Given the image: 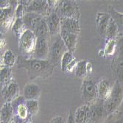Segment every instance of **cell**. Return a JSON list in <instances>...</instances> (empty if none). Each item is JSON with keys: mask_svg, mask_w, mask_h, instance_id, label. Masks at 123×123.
<instances>
[{"mask_svg": "<svg viewBox=\"0 0 123 123\" xmlns=\"http://www.w3.org/2000/svg\"><path fill=\"white\" fill-rule=\"evenodd\" d=\"M1 14H0V18H1V27L5 29H8L10 27H12L14 21L16 20L15 12H13V7H9L5 8H1Z\"/></svg>", "mask_w": 123, "mask_h": 123, "instance_id": "15", "label": "cell"}, {"mask_svg": "<svg viewBox=\"0 0 123 123\" xmlns=\"http://www.w3.org/2000/svg\"><path fill=\"white\" fill-rule=\"evenodd\" d=\"M43 18V16L35 13H26V14L22 18V21L24 22L25 29L30 30L33 32Z\"/></svg>", "mask_w": 123, "mask_h": 123, "instance_id": "14", "label": "cell"}, {"mask_svg": "<svg viewBox=\"0 0 123 123\" xmlns=\"http://www.w3.org/2000/svg\"><path fill=\"white\" fill-rule=\"evenodd\" d=\"M30 123H33V122H30Z\"/></svg>", "mask_w": 123, "mask_h": 123, "instance_id": "41", "label": "cell"}, {"mask_svg": "<svg viewBox=\"0 0 123 123\" xmlns=\"http://www.w3.org/2000/svg\"><path fill=\"white\" fill-rule=\"evenodd\" d=\"M45 20L49 30L50 36H55L59 34L61 23V18L59 15L55 11H52L45 17Z\"/></svg>", "mask_w": 123, "mask_h": 123, "instance_id": "13", "label": "cell"}, {"mask_svg": "<svg viewBox=\"0 0 123 123\" xmlns=\"http://www.w3.org/2000/svg\"><path fill=\"white\" fill-rule=\"evenodd\" d=\"M41 95L40 87L34 83H28L23 89V97L26 100L37 99Z\"/></svg>", "mask_w": 123, "mask_h": 123, "instance_id": "19", "label": "cell"}, {"mask_svg": "<svg viewBox=\"0 0 123 123\" xmlns=\"http://www.w3.org/2000/svg\"><path fill=\"white\" fill-rule=\"evenodd\" d=\"M93 67L92 63L87 60H80L78 61L77 66L75 68V75L77 77L84 79L86 75L92 72Z\"/></svg>", "mask_w": 123, "mask_h": 123, "instance_id": "21", "label": "cell"}, {"mask_svg": "<svg viewBox=\"0 0 123 123\" xmlns=\"http://www.w3.org/2000/svg\"><path fill=\"white\" fill-rule=\"evenodd\" d=\"M78 61L74 56L73 52L67 50L63 55L61 61V69L62 72L72 73L75 71Z\"/></svg>", "mask_w": 123, "mask_h": 123, "instance_id": "12", "label": "cell"}, {"mask_svg": "<svg viewBox=\"0 0 123 123\" xmlns=\"http://www.w3.org/2000/svg\"><path fill=\"white\" fill-rule=\"evenodd\" d=\"M13 108V122L15 123H30L32 116L29 113L26 105V99L19 96L11 102Z\"/></svg>", "mask_w": 123, "mask_h": 123, "instance_id": "3", "label": "cell"}, {"mask_svg": "<svg viewBox=\"0 0 123 123\" xmlns=\"http://www.w3.org/2000/svg\"><path fill=\"white\" fill-rule=\"evenodd\" d=\"M90 105L91 120L97 123H101L107 117L104 106V100L102 99H97Z\"/></svg>", "mask_w": 123, "mask_h": 123, "instance_id": "8", "label": "cell"}, {"mask_svg": "<svg viewBox=\"0 0 123 123\" xmlns=\"http://www.w3.org/2000/svg\"><path fill=\"white\" fill-rule=\"evenodd\" d=\"M119 111L120 113L123 114V99H122V105H121V106H120V108H119Z\"/></svg>", "mask_w": 123, "mask_h": 123, "instance_id": "38", "label": "cell"}, {"mask_svg": "<svg viewBox=\"0 0 123 123\" xmlns=\"http://www.w3.org/2000/svg\"><path fill=\"white\" fill-rule=\"evenodd\" d=\"M33 32L35 33V35L37 38H47L49 34V30L48 28V26L47 25V22L44 18L42 21L40 23V25L37 27V28L33 31Z\"/></svg>", "mask_w": 123, "mask_h": 123, "instance_id": "27", "label": "cell"}, {"mask_svg": "<svg viewBox=\"0 0 123 123\" xmlns=\"http://www.w3.org/2000/svg\"><path fill=\"white\" fill-rule=\"evenodd\" d=\"M74 115L72 114V111H69V115H68V118H67V122L66 123H74Z\"/></svg>", "mask_w": 123, "mask_h": 123, "instance_id": "36", "label": "cell"}, {"mask_svg": "<svg viewBox=\"0 0 123 123\" xmlns=\"http://www.w3.org/2000/svg\"><path fill=\"white\" fill-rule=\"evenodd\" d=\"M26 105L29 113L33 117L36 115L39 111V104L37 99L26 100Z\"/></svg>", "mask_w": 123, "mask_h": 123, "instance_id": "32", "label": "cell"}, {"mask_svg": "<svg viewBox=\"0 0 123 123\" xmlns=\"http://www.w3.org/2000/svg\"><path fill=\"white\" fill-rule=\"evenodd\" d=\"M17 58H16L15 55L10 49H7L2 55V67H10L13 66L16 63Z\"/></svg>", "mask_w": 123, "mask_h": 123, "instance_id": "26", "label": "cell"}, {"mask_svg": "<svg viewBox=\"0 0 123 123\" xmlns=\"http://www.w3.org/2000/svg\"><path fill=\"white\" fill-rule=\"evenodd\" d=\"M50 123H65V120L61 116H55L51 119Z\"/></svg>", "mask_w": 123, "mask_h": 123, "instance_id": "34", "label": "cell"}, {"mask_svg": "<svg viewBox=\"0 0 123 123\" xmlns=\"http://www.w3.org/2000/svg\"><path fill=\"white\" fill-rule=\"evenodd\" d=\"M11 123H15V122H11Z\"/></svg>", "mask_w": 123, "mask_h": 123, "instance_id": "40", "label": "cell"}, {"mask_svg": "<svg viewBox=\"0 0 123 123\" xmlns=\"http://www.w3.org/2000/svg\"><path fill=\"white\" fill-rule=\"evenodd\" d=\"M14 12H15L16 18H22L23 16L26 14L25 7L23 5H21V3L18 2Z\"/></svg>", "mask_w": 123, "mask_h": 123, "instance_id": "33", "label": "cell"}, {"mask_svg": "<svg viewBox=\"0 0 123 123\" xmlns=\"http://www.w3.org/2000/svg\"><path fill=\"white\" fill-rule=\"evenodd\" d=\"M59 34L65 43V45L69 51L74 52L76 49L77 43V37L78 35L69 32L65 30L64 29L61 28Z\"/></svg>", "mask_w": 123, "mask_h": 123, "instance_id": "16", "label": "cell"}, {"mask_svg": "<svg viewBox=\"0 0 123 123\" xmlns=\"http://www.w3.org/2000/svg\"><path fill=\"white\" fill-rule=\"evenodd\" d=\"M75 123H87L91 120L90 105L85 104L77 108L74 114Z\"/></svg>", "mask_w": 123, "mask_h": 123, "instance_id": "17", "label": "cell"}, {"mask_svg": "<svg viewBox=\"0 0 123 123\" xmlns=\"http://www.w3.org/2000/svg\"><path fill=\"white\" fill-rule=\"evenodd\" d=\"M37 37L30 30H25L19 38L18 46L23 56L32 58L35 50Z\"/></svg>", "mask_w": 123, "mask_h": 123, "instance_id": "4", "label": "cell"}, {"mask_svg": "<svg viewBox=\"0 0 123 123\" xmlns=\"http://www.w3.org/2000/svg\"><path fill=\"white\" fill-rule=\"evenodd\" d=\"M49 47L47 41V38H37L36 44L34 52L32 58L40 60H47L49 56Z\"/></svg>", "mask_w": 123, "mask_h": 123, "instance_id": "11", "label": "cell"}, {"mask_svg": "<svg viewBox=\"0 0 123 123\" xmlns=\"http://www.w3.org/2000/svg\"><path fill=\"white\" fill-rule=\"evenodd\" d=\"M87 123H97V122H94V121H92V120H90L89 122H88Z\"/></svg>", "mask_w": 123, "mask_h": 123, "instance_id": "39", "label": "cell"}, {"mask_svg": "<svg viewBox=\"0 0 123 123\" xmlns=\"http://www.w3.org/2000/svg\"><path fill=\"white\" fill-rule=\"evenodd\" d=\"M4 45H5V41L3 36H1V48H2L4 47Z\"/></svg>", "mask_w": 123, "mask_h": 123, "instance_id": "37", "label": "cell"}, {"mask_svg": "<svg viewBox=\"0 0 123 123\" xmlns=\"http://www.w3.org/2000/svg\"><path fill=\"white\" fill-rule=\"evenodd\" d=\"M80 90L82 99L86 104L90 105L98 99L97 84L91 79L83 80Z\"/></svg>", "mask_w": 123, "mask_h": 123, "instance_id": "7", "label": "cell"}, {"mask_svg": "<svg viewBox=\"0 0 123 123\" xmlns=\"http://www.w3.org/2000/svg\"><path fill=\"white\" fill-rule=\"evenodd\" d=\"M26 13H35L42 16H47L52 11L49 8L47 1L43 0H33L30 1L28 6L25 7Z\"/></svg>", "mask_w": 123, "mask_h": 123, "instance_id": "9", "label": "cell"}, {"mask_svg": "<svg viewBox=\"0 0 123 123\" xmlns=\"http://www.w3.org/2000/svg\"><path fill=\"white\" fill-rule=\"evenodd\" d=\"M112 123H123V114L119 112L118 114V117H116V119Z\"/></svg>", "mask_w": 123, "mask_h": 123, "instance_id": "35", "label": "cell"}, {"mask_svg": "<svg viewBox=\"0 0 123 123\" xmlns=\"http://www.w3.org/2000/svg\"><path fill=\"white\" fill-rule=\"evenodd\" d=\"M13 122V108L12 103L5 102L0 111V123H11Z\"/></svg>", "mask_w": 123, "mask_h": 123, "instance_id": "22", "label": "cell"}, {"mask_svg": "<svg viewBox=\"0 0 123 123\" xmlns=\"http://www.w3.org/2000/svg\"><path fill=\"white\" fill-rule=\"evenodd\" d=\"M24 22L22 21V18H16L14 23L12 26V30L14 32V34L16 37L20 38L22 33L25 30Z\"/></svg>", "mask_w": 123, "mask_h": 123, "instance_id": "31", "label": "cell"}, {"mask_svg": "<svg viewBox=\"0 0 123 123\" xmlns=\"http://www.w3.org/2000/svg\"><path fill=\"white\" fill-rule=\"evenodd\" d=\"M111 16L107 13H97L96 16V24L97 28L99 34L104 36H105L106 30Z\"/></svg>", "mask_w": 123, "mask_h": 123, "instance_id": "20", "label": "cell"}, {"mask_svg": "<svg viewBox=\"0 0 123 123\" xmlns=\"http://www.w3.org/2000/svg\"><path fill=\"white\" fill-rule=\"evenodd\" d=\"M0 78H1L2 87L7 85L10 81H12L13 80V78L12 76V72H11L10 68H8V67H1Z\"/></svg>", "mask_w": 123, "mask_h": 123, "instance_id": "29", "label": "cell"}, {"mask_svg": "<svg viewBox=\"0 0 123 123\" xmlns=\"http://www.w3.org/2000/svg\"><path fill=\"white\" fill-rule=\"evenodd\" d=\"M68 50L63 43L60 34L54 36V40L49 47V61L55 66L61 65V58L63 54Z\"/></svg>", "mask_w": 123, "mask_h": 123, "instance_id": "5", "label": "cell"}, {"mask_svg": "<svg viewBox=\"0 0 123 123\" xmlns=\"http://www.w3.org/2000/svg\"><path fill=\"white\" fill-rule=\"evenodd\" d=\"M117 44V43L116 39L107 40L105 47H104L103 50L102 51V52H103L102 56H105V57L112 56L116 52Z\"/></svg>", "mask_w": 123, "mask_h": 123, "instance_id": "28", "label": "cell"}, {"mask_svg": "<svg viewBox=\"0 0 123 123\" xmlns=\"http://www.w3.org/2000/svg\"><path fill=\"white\" fill-rule=\"evenodd\" d=\"M2 97L5 102H13L19 97V87L16 81L13 79L7 85L2 87Z\"/></svg>", "mask_w": 123, "mask_h": 123, "instance_id": "10", "label": "cell"}, {"mask_svg": "<svg viewBox=\"0 0 123 123\" xmlns=\"http://www.w3.org/2000/svg\"><path fill=\"white\" fill-rule=\"evenodd\" d=\"M56 12L61 18H74L79 19V7L74 1H60Z\"/></svg>", "mask_w": 123, "mask_h": 123, "instance_id": "6", "label": "cell"}, {"mask_svg": "<svg viewBox=\"0 0 123 123\" xmlns=\"http://www.w3.org/2000/svg\"><path fill=\"white\" fill-rule=\"evenodd\" d=\"M108 10L111 16L117 22V24L119 27V30H121V32L123 33V13L118 12L117 10H116L111 6H109Z\"/></svg>", "mask_w": 123, "mask_h": 123, "instance_id": "30", "label": "cell"}, {"mask_svg": "<svg viewBox=\"0 0 123 123\" xmlns=\"http://www.w3.org/2000/svg\"><path fill=\"white\" fill-rule=\"evenodd\" d=\"M97 91H98V98L105 100L112 90L113 86L110 81L105 78H103L97 83Z\"/></svg>", "mask_w": 123, "mask_h": 123, "instance_id": "23", "label": "cell"}, {"mask_svg": "<svg viewBox=\"0 0 123 123\" xmlns=\"http://www.w3.org/2000/svg\"><path fill=\"white\" fill-rule=\"evenodd\" d=\"M16 68L27 71L30 80L36 78H47L54 70L55 66L49 60H40L20 55L16 60Z\"/></svg>", "mask_w": 123, "mask_h": 123, "instance_id": "1", "label": "cell"}, {"mask_svg": "<svg viewBox=\"0 0 123 123\" xmlns=\"http://www.w3.org/2000/svg\"><path fill=\"white\" fill-rule=\"evenodd\" d=\"M61 28L74 34L78 35L80 32L79 19L74 18H61Z\"/></svg>", "mask_w": 123, "mask_h": 123, "instance_id": "18", "label": "cell"}, {"mask_svg": "<svg viewBox=\"0 0 123 123\" xmlns=\"http://www.w3.org/2000/svg\"><path fill=\"white\" fill-rule=\"evenodd\" d=\"M119 33V27L117 24L115 20L111 17L109 21V24L108 25L105 36V38L107 40H111V39H116V38L118 36Z\"/></svg>", "mask_w": 123, "mask_h": 123, "instance_id": "25", "label": "cell"}, {"mask_svg": "<svg viewBox=\"0 0 123 123\" xmlns=\"http://www.w3.org/2000/svg\"><path fill=\"white\" fill-rule=\"evenodd\" d=\"M111 68L117 77V80L123 85V55L118 56L113 60Z\"/></svg>", "mask_w": 123, "mask_h": 123, "instance_id": "24", "label": "cell"}, {"mask_svg": "<svg viewBox=\"0 0 123 123\" xmlns=\"http://www.w3.org/2000/svg\"><path fill=\"white\" fill-rule=\"evenodd\" d=\"M123 99V85L116 80L108 97L104 100V106L107 117H110L119 111Z\"/></svg>", "mask_w": 123, "mask_h": 123, "instance_id": "2", "label": "cell"}]
</instances>
